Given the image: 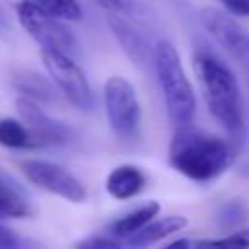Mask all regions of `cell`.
<instances>
[{"mask_svg":"<svg viewBox=\"0 0 249 249\" xmlns=\"http://www.w3.org/2000/svg\"><path fill=\"white\" fill-rule=\"evenodd\" d=\"M235 160L231 144L216 134L193 128H175L169 144V165L193 181H212L220 177Z\"/></svg>","mask_w":249,"mask_h":249,"instance_id":"6da1fadb","label":"cell"},{"mask_svg":"<svg viewBox=\"0 0 249 249\" xmlns=\"http://www.w3.org/2000/svg\"><path fill=\"white\" fill-rule=\"evenodd\" d=\"M193 68L210 115L228 134L237 136L243 128V109L237 78L222 58L204 49L193 54Z\"/></svg>","mask_w":249,"mask_h":249,"instance_id":"7a4b0ae2","label":"cell"},{"mask_svg":"<svg viewBox=\"0 0 249 249\" xmlns=\"http://www.w3.org/2000/svg\"><path fill=\"white\" fill-rule=\"evenodd\" d=\"M152 58L171 124L175 128L191 124L196 111V99H195V89L181 64V56L177 49L173 47L171 41L161 39L156 43L152 51Z\"/></svg>","mask_w":249,"mask_h":249,"instance_id":"3957f363","label":"cell"},{"mask_svg":"<svg viewBox=\"0 0 249 249\" xmlns=\"http://www.w3.org/2000/svg\"><path fill=\"white\" fill-rule=\"evenodd\" d=\"M103 99L111 130L123 140H136L142 109L134 86L123 76H111L103 86Z\"/></svg>","mask_w":249,"mask_h":249,"instance_id":"277c9868","label":"cell"},{"mask_svg":"<svg viewBox=\"0 0 249 249\" xmlns=\"http://www.w3.org/2000/svg\"><path fill=\"white\" fill-rule=\"evenodd\" d=\"M16 16L19 25L41 49H56L68 54L78 51V41L74 33L64 25V19L43 12L31 0H19L16 4Z\"/></svg>","mask_w":249,"mask_h":249,"instance_id":"5b68a950","label":"cell"},{"mask_svg":"<svg viewBox=\"0 0 249 249\" xmlns=\"http://www.w3.org/2000/svg\"><path fill=\"white\" fill-rule=\"evenodd\" d=\"M41 58L49 72V78L72 105L84 111L93 107V91L89 88V82L72 54L56 49H41Z\"/></svg>","mask_w":249,"mask_h":249,"instance_id":"8992f818","label":"cell"},{"mask_svg":"<svg viewBox=\"0 0 249 249\" xmlns=\"http://www.w3.org/2000/svg\"><path fill=\"white\" fill-rule=\"evenodd\" d=\"M200 21L226 54L243 70L245 76H249V31L239 25L230 12L218 8H204L200 12Z\"/></svg>","mask_w":249,"mask_h":249,"instance_id":"52a82bcc","label":"cell"},{"mask_svg":"<svg viewBox=\"0 0 249 249\" xmlns=\"http://www.w3.org/2000/svg\"><path fill=\"white\" fill-rule=\"evenodd\" d=\"M21 171L25 179L47 193H53L68 202H84L88 193L84 185L62 165L45 160H23Z\"/></svg>","mask_w":249,"mask_h":249,"instance_id":"ba28073f","label":"cell"},{"mask_svg":"<svg viewBox=\"0 0 249 249\" xmlns=\"http://www.w3.org/2000/svg\"><path fill=\"white\" fill-rule=\"evenodd\" d=\"M16 109H18L19 119H21V121L25 123V126L29 128V132H31V136H33L37 148L58 146V144L68 142L70 130H68L62 123H58V121H54L53 117H49V115L41 109L39 101L21 95V97L16 99Z\"/></svg>","mask_w":249,"mask_h":249,"instance_id":"9c48e42d","label":"cell"},{"mask_svg":"<svg viewBox=\"0 0 249 249\" xmlns=\"http://www.w3.org/2000/svg\"><path fill=\"white\" fill-rule=\"evenodd\" d=\"M33 216V200L23 185L0 167V220Z\"/></svg>","mask_w":249,"mask_h":249,"instance_id":"30bf717a","label":"cell"},{"mask_svg":"<svg viewBox=\"0 0 249 249\" xmlns=\"http://www.w3.org/2000/svg\"><path fill=\"white\" fill-rule=\"evenodd\" d=\"M107 23H109V29L111 33L115 35V39L119 41L121 49L124 51V54L136 62V64H142L146 62L150 51H148V43L146 39L142 37V33L121 14V12H111L107 16Z\"/></svg>","mask_w":249,"mask_h":249,"instance_id":"8fae6325","label":"cell"},{"mask_svg":"<svg viewBox=\"0 0 249 249\" xmlns=\"http://www.w3.org/2000/svg\"><path fill=\"white\" fill-rule=\"evenodd\" d=\"M144 187H146L144 171L136 165H130V163H123V165L113 167L107 175V181H105L107 193L119 200H126V198L140 195L144 191Z\"/></svg>","mask_w":249,"mask_h":249,"instance_id":"7c38bea8","label":"cell"},{"mask_svg":"<svg viewBox=\"0 0 249 249\" xmlns=\"http://www.w3.org/2000/svg\"><path fill=\"white\" fill-rule=\"evenodd\" d=\"M187 224H189V220L185 216H177V214H169V216H163V218H158V220H150L140 231H136L130 237H126L123 245L148 247V245L163 241L165 237L185 230Z\"/></svg>","mask_w":249,"mask_h":249,"instance_id":"4fadbf2b","label":"cell"},{"mask_svg":"<svg viewBox=\"0 0 249 249\" xmlns=\"http://www.w3.org/2000/svg\"><path fill=\"white\" fill-rule=\"evenodd\" d=\"M160 212V204L156 200L144 202L140 206H136L134 210L123 214L121 218H117L111 226H109V235L117 237L121 243H124L126 237H130L132 233L140 231L150 220H154Z\"/></svg>","mask_w":249,"mask_h":249,"instance_id":"5bb4252c","label":"cell"},{"mask_svg":"<svg viewBox=\"0 0 249 249\" xmlns=\"http://www.w3.org/2000/svg\"><path fill=\"white\" fill-rule=\"evenodd\" d=\"M14 86L21 95L35 99V101H53L56 97V91H54L56 86L53 84V80L49 82L47 78H43L31 70H23V72L16 74Z\"/></svg>","mask_w":249,"mask_h":249,"instance_id":"9a60e30c","label":"cell"},{"mask_svg":"<svg viewBox=\"0 0 249 249\" xmlns=\"http://www.w3.org/2000/svg\"><path fill=\"white\" fill-rule=\"evenodd\" d=\"M0 146L12 150L37 148L25 123L21 119H12V117H0Z\"/></svg>","mask_w":249,"mask_h":249,"instance_id":"2e32d148","label":"cell"},{"mask_svg":"<svg viewBox=\"0 0 249 249\" xmlns=\"http://www.w3.org/2000/svg\"><path fill=\"white\" fill-rule=\"evenodd\" d=\"M43 12L64 19V21H78L82 19V8L78 0H31Z\"/></svg>","mask_w":249,"mask_h":249,"instance_id":"e0dca14e","label":"cell"},{"mask_svg":"<svg viewBox=\"0 0 249 249\" xmlns=\"http://www.w3.org/2000/svg\"><path fill=\"white\" fill-rule=\"evenodd\" d=\"M204 245H230V247H249V228L237 230L222 239H208Z\"/></svg>","mask_w":249,"mask_h":249,"instance_id":"ac0fdd59","label":"cell"},{"mask_svg":"<svg viewBox=\"0 0 249 249\" xmlns=\"http://www.w3.org/2000/svg\"><path fill=\"white\" fill-rule=\"evenodd\" d=\"M78 247H119V245H123L117 237H113V235H93V237H88V239H82V241H78L76 243Z\"/></svg>","mask_w":249,"mask_h":249,"instance_id":"d6986e66","label":"cell"},{"mask_svg":"<svg viewBox=\"0 0 249 249\" xmlns=\"http://www.w3.org/2000/svg\"><path fill=\"white\" fill-rule=\"evenodd\" d=\"M226 12L233 14V16H245L249 18V0H218Z\"/></svg>","mask_w":249,"mask_h":249,"instance_id":"ffe728a7","label":"cell"},{"mask_svg":"<svg viewBox=\"0 0 249 249\" xmlns=\"http://www.w3.org/2000/svg\"><path fill=\"white\" fill-rule=\"evenodd\" d=\"M107 10L111 12H121V14H130L136 8V0H99Z\"/></svg>","mask_w":249,"mask_h":249,"instance_id":"44dd1931","label":"cell"},{"mask_svg":"<svg viewBox=\"0 0 249 249\" xmlns=\"http://www.w3.org/2000/svg\"><path fill=\"white\" fill-rule=\"evenodd\" d=\"M25 241H21L12 230L4 228L0 224V247H21Z\"/></svg>","mask_w":249,"mask_h":249,"instance_id":"7402d4cb","label":"cell"}]
</instances>
